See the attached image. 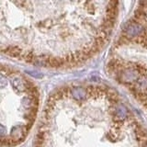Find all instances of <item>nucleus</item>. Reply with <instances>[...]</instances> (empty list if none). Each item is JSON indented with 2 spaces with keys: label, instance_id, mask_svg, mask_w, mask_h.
Masks as SVG:
<instances>
[{
  "label": "nucleus",
  "instance_id": "obj_1",
  "mask_svg": "<svg viewBox=\"0 0 147 147\" xmlns=\"http://www.w3.org/2000/svg\"><path fill=\"white\" fill-rule=\"evenodd\" d=\"M101 0H0V54L46 68L79 65L115 26Z\"/></svg>",
  "mask_w": 147,
  "mask_h": 147
},
{
  "label": "nucleus",
  "instance_id": "obj_2",
  "mask_svg": "<svg viewBox=\"0 0 147 147\" xmlns=\"http://www.w3.org/2000/svg\"><path fill=\"white\" fill-rule=\"evenodd\" d=\"M144 27L140 23L136 22L134 20H132L126 24V27L124 28V34L129 39H134L137 36L141 35L144 31Z\"/></svg>",
  "mask_w": 147,
  "mask_h": 147
},
{
  "label": "nucleus",
  "instance_id": "obj_3",
  "mask_svg": "<svg viewBox=\"0 0 147 147\" xmlns=\"http://www.w3.org/2000/svg\"><path fill=\"white\" fill-rule=\"evenodd\" d=\"M118 72H119V79L124 83H127V84H130V83L137 81V79L139 78V76H140L133 67L121 69V70H119Z\"/></svg>",
  "mask_w": 147,
  "mask_h": 147
},
{
  "label": "nucleus",
  "instance_id": "obj_4",
  "mask_svg": "<svg viewBox=\"0 0 147 147\" xmlns=\"http://www.w3.org/2000/svg\"><path fill=\"white\" fill-rule=\"evenodd\" d=\"M114 112H115V117H116L118 121H122V119H124L127 117L128 110L123 105H118L115 108Z\"/></svg>",
  "mask_w": 147,
  "mask_h": 147
},
{
  "label": "nucleus",
  "instance_id": "obj_5",
  "mask_svg": "<svg viewBox=\"0 0 147 147\" xmlns=\"http://www.w3.org/2000/svg\"><path fill=\"white\" fill-rule=\"evenodd\" d=\"M137 87L139 89H147V76H142L137 79Z\"/></svg>",
  "mask_w": 147,
  "mask_h": 147
},
{
  "label": "nucleus",
  "instance_id": "obj_6",
  "mask_svg": "<svg viewBox=\"0 0 147 147\" xmlns=\"http://www.w3.org/2000/svg\"><path fill=\"white\" fill-rule=\"evenodd\" d=\"M139 7H142L147 10V0H139Z\"/></svg>",
  "mask_w": 147,
  "mask_h": 147
}]
</instances>
